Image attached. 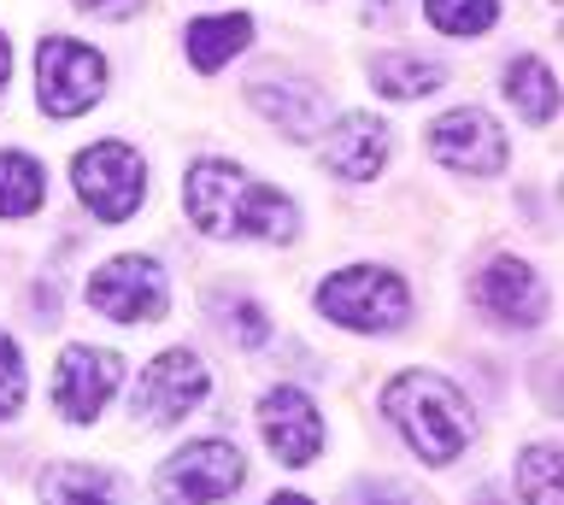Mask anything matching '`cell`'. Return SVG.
<instances>
[{
  "label": "cell",
  "mask_w": 564,
  "mask_h": 505,
  "mask_svg": "<svg viewBox=\"0 0 564 505\" xmlns=\"http://www.w3.org/2000/svg\"><path fill=\"white\" fill-rule=\"evenodd\" d=\"M118 376H123V359L112 347H88V341L65 347L59 364H53V411L70 417V424H95L112 406Z\"/></svg>",
  "instance_id": "obj_8"
},
{
  "label": "cell",
  "mask_w": 564,
  "mask_h": 505,
  "mask_svg": "<svg viewBox=\"0 0 564 505\" xmlns=\"http://www.w3.org/2000/svg\"><path fill=\"white\" fill-rule=\"evenodd\" d=\"M206 394H212V376H206V364L188 353V347H165L148 371H141V388H135V417L141 424H153V429H165V424H183V417L194 406H206Z\"/></svg>",
  "instance_id": "obj_9"
},
{
  "label": "cell",
  "mask_w": 564,
  "mask_h": 505,
  "mask_svg": "<svg viewBox=\"0 0 564 505\" xmlns=\"http://www.w3.org/2000/svg\"><path fill=\"white\" fill-rule=\"evenodd\" d=\"M83 12H100V19H130L141 0H77Z\"/></svg>",
  "instance_id": "obj_24"
},
{
  "label": "cell",
  "mask_w": 564,
  "mask_h": 505,
  "mask_svg": "<svg viewBox=\"0 0 564 505\" xmlns=\"http://www.w3.org/2000/svg\"><path fill=\"white\" fill-rule=\"evenodd\" d=\"M106 89V59L95 47L70 42V36H47L35 47V100L47 118H83Z\"/></svg>",
  "instance_id": "obj_6"
},
{
  "label": "cell",
  "mask_w": 564,
  "mask_h": 505,
  "mask_svg": "<svg viewBox=\"0 0 564 505\" xmlns=\"http://www.w3.org/2000/svg\"><path fill=\"white\" fill-rule=\"evenodd\" d=\"M42 499L47 505H130L123 482L95 464H53L42 476Z\"/></svg>",
  "instance_id": "obj_16"
},
{
  "label": "cell",
  "mask_w": 564,
  "mask_h": 505,
  "mask_svg": "<svg viewBox=\"0 0 564 505\" xmlns=\"http://www.w3.org/2000/svg\"><path fill=\"white\" fill-rule=\"evenodd\" d=\"M253 107L271 118L276 130H289L294 142H312V135L329 130V100L317 89H306V83H259Z\"/></svg>",
  "instance_id": "obj_14"
},
{
  "label": "cell",
  "mask_w": 564,
  "mask_h": 505,
  "mask_svg": "<svg viewBox=\"0 0 564 505\" xmlns=\"http://www.w3.org/2000/svg\"><path fill=\"white\" fill-rule=\"evenodd\" d=\"M7 83H12V42H7V30H0V95H7Z\"/></svg>",
  "instance_id": "obj_25"
},
{
  "label": "cell",
  "mask_w": 564,
  "mask_h": 505,
  "mask_svg": "<svg viewBox=\"0 0 564 505\" xmlns=\"http://www.w3.org/2000/svg\"><path fill=\"white\" fill-rule=\"evenodd\" d=\"M317 306H324L329 323L382 336V329H400L405 318H412V288L382 265H347L317 288Z\"/></svg>",
  "instance_id": "obj_3"
},
{
  "label": "cell",
  "mask_w": 564,
  "mask_h": 505,
  "mask_svg": "<svg viewBox=\"0 0 564 505\" xmlns=\"http://www.w3.org/2000/svg\"><path fill=\"white\" fill-rule=\"evenodd\" d=\"M388 147H394V135H388V124L377 112H347L341 124L324 135V165L335 171V177L365 183L388 165Z\"/></svg>",
  "instance_id": "obj_13"
},
{
  "label": "cell",
  "mask_w": 564,
  "mask_h": 505,
  "mask_svg": "<svg viewBox=\"0 0 564 505\" xmlns=\"http://www.w3.org/2000/svg\"><path fill=\"white\" fill-rule=\"evenodd\" d=\"M70 188H77L83 206L100 223H123L141 206V195H148V165L123 142H88L70 160Z\"/></svg>",
  "instance_id": "obj_5"
},
{
  "label": "cell",
  "mask_w": 564,
  "mask_h": 505,
  "mask_svg": "<svg viewBox=\"0 0 564 505\" xmlns=\"http://www.w3.org/2000/svg\"><path fill=\"white\" fill-rule=\"evenodd\" d=\"M370 83L388 95V100H423L435 95L441 83H447V72H441L435 59H412V54H382L377 65H370Z\"/></svg>",
  "instance_id": "obj_17"
},
{
  "label": "cell",
  "mask_w": 564,
  "mask_h": 505,
  "mask_svg": "<svg viewBox=\"0 0 564 505\" xmlns=\"http://www.w3.org/2000/svg\"><path fill=\"white\" fill-rule=\"evenodd\" d=\"M558 470H564V452L558 441H535L518 452V487L529 505H564L558 499Z\"/></svg>",
  "instance_id": "obj_20"
},
{
  "label": "cell",
  "mask_w": 564,
  "mask_h": 505,
  "mask_svg": "<svg viewBox=\"0 0 564 505\" xmlns=\"http://www.w3.org/2000/svg\"><path fill=\"white\" fill-rule=\"evenodd\" d=\"M423 12L441 36H482L500 19V0H423Z\"/></svg>",
  "instance_id": "obj_21"
},
{
  "label": "cell",
  "mask_w": 564,
  "mask_h": 505,
  "mask_svg": "<svg viewBox=\"0 0 564 505\" xmlns=\"http://www.w3.org/2000/svg\"><path fill=\"white\" fill-rule=\"evenodd\" d=\"M47 195V177L30 153H0V218H30Z\"/></svg>",
  "instance_id": "obj_19"
},
{
  "label": "cell",
  "mask_w": 564,
  "mask_h": 505,
  "mask_svg": "<svg viewBox=\"0 0 564 505\" xmlns=\"http://www.w3.org/2000/svg\"><path fill=\"white\" fill-rule=\"evenodd\" d=\"M259 435L271 441L282 464H312L324 452V417H317L312 394L289 388V382L259 399Z\"/></svg>",
  "instance_id": "obj_11"
},
{
  "label": "cell",
  "mask_w": 564,
  "mask_h": 505,
  "mask_svg": "<svg viewBox=\"0 0 564 505\" xmlns=\"http://www.w3.org/2000/svg\"><path fill=\"white\" fill-rule=\"evenodd\" d=\"M224 329L236 336L241 347H264V336H271V323H264V311L253 300H241V306H224Z\"/></svg>",
  "instance_id": "obj_23"
},
{
  "label": "cell",
  "mask_w": 564,
  "mask_h": 505,
  "mask_svg": "<svg viewBox=\"0 0 564 505\" xmlns=\"http://www.w3.org/2000/svg\"><path fill=\"white\" fill-rule=\"evenodd\" d=\"M88 306L118 323H153L165 318V271L148 253H118L88 276Z\"/></svg>",
  "instance_id": "obj_7"
},
{
  "label": "cell",
  "mask_w": 564,
  "mask_h": 505,
  "mask_svg": "<svg viewBox=\"0 0 564 505\" xmlns=\"http://www.w3.org/2000/svg\"><path fill=\"white\" fill-rule=\"evenodd\" d=\"M423 147H430L447 171H465V177H494V171L506 165V130L476 107L441 112L435 124L423 130Z\"/></svg>",
  "instance_id": "obj_10"
},
{
  "label": "cell",
  "mask_w": 564,
  "mask_h": 505,
  "mask_svg": "<svg viewBox=\"0 0 564 505\" xmlns=\"http://www.w3.org/2000/svg\"><path fill=\"white\" fill-rule=\"evenodd\" d=\"M247 42H253V24H247L241 12H218V19H194V24L183 30V47H188L194 72H224V65L236 59Z\"/></svg>",
  "instance_id": "obj_15"
},
{
  "label": "cell",
  "mask_w": 564,
  "mask_h": 505,
  "mask_svg": "<svg viewBox=\"0 0 564 505\" xmlns=\"http://www.w3.org/2000/svg\"><path fill=\"white\" fill-rule=\"evenodd\" d=\"M271 505H312V499H306V494H276Z\"/></svg>",
  "instance_id": "obj_26"
},
{
  "label": "cell",
  "mask_w": 564,
  "mask_h": 505,
  "mask_svg": "<svg viewBox=\"0 0 564 505\" xmlns=\"http://www.w3.org/2000/svg\"><path fill=\"white\" fill-rule=\"evenodd\" d=\"M183 200H188L194 230L218 235V241H236V235L241 241H289L300 230L289 195L253 183L236 160H200V165H188Z\"/></svg>",
  "instance_id": "obj_1"
},
{
  "label": "cell",
  "mask_w": 564,
  "mask_h": 505,
  "mask_svg": "<svg viewBox=\"0 0 564 505\" xmlns=\"http://www.w3.org/2000/svg\"><path fill=\"white\" fill-rule=\"evenodd\" d=\"M476 294H482V306H488L500 323H511V329L541 323V311H546L541 276L529 271L523 259H511V253H494V259H488L482 276H476Z\"/></svg>",
  "instance_id": "obj_12"
},
{
  "label": "cell",
  "mask_w": 564,
  "mask_h": 505,
  "mask_svg": "<svg viewBox=\"0 0 564 505\" xmlns=\"http://www.w3.org/2000/svg\"><path fill=\"white\" fill-rule=\"evenodd\" d=\"M18 406H24V353L0 329V417H12Z\"/></svg>",
  "instance_id": "obj_22"
},
{
  "label": "cell",
  "mask_w": 564,
  "mask_h": 505,
  "mask_svg": "<svg viewBox=\"0 0 564 505\" xmlns=\"http://www.w3.org/2000/svg\"><path fill=\"white\" fill-rule=\"evenodd\" d=\"M382 417L400 429V441L417 452L423 464H453L470 447V399L435 371H405L382 388Z\"/></svg>",
  "instance_id": "obj_2"
},
{
  "label": "cell",
  "mask_w": 564,
  "mask_h": 505,
  "mask_svg": "<svg viewBox=\"0 0 564 505\" xmlns=\"http://www.w3.org/2000/svg\"><path fill=\"white\" fill-rule=\"evenodd\" d=\"M247 482V459L236 441H224V435H206V441H188L176 447L165 464H159V499L165 505H218L229 499L236 487Z\"/></svg>",
  "instance_id": "obj_4"
},
{
  "label": "cell",
  "mask_w": 564,
  "mask_h": 505,
  "mask_svg": "<svg viewBox=\"0 0 564 505\" xmlns=\"http://www.w3.org/2000/svg\"><path fill=\"white\" fill-rule=\"evenodd\" d=\"M506 100L529 118V124H546V118L558 112V83L541 59H518L506 72Z\"/></svg>",
  "instance_id": "obj_18"
}]
</instances>
